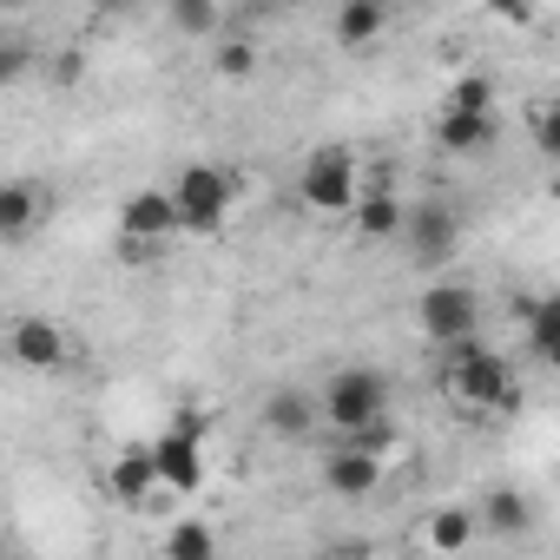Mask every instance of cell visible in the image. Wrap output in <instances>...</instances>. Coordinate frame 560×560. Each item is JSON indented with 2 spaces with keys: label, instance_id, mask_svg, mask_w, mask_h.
Returning a JSON list of instances; mask_svg holds the SVG:
<instances>
[{
  "label": "cell",
  "instance_id": "obj_1",
  "mask_svg": "<svg viewBox=\"0 0 560 560\" xmlns=\"http://www.w3.org/2000/svg\"><path fill=\"white\" fill-rule=\"evenodd\" d=\"M324 429L350 448H389L396 442V422H389V376L370 370V363H350L324 383Z\"/></svg>",
  "mask_w": 560,
  "mask_h": 560
},
{
  "label": "cell",
  "instance_id": "obj_2",
  "mask_svg": "<svg viewBox=\"0 0 560 560\" xmlns=\"http://www.w3.org/2000/svg\"><path fill=\"white\" fill-rule=\"evenodd\" d=\"M442 396L462 416H501V409H514V363L501 350H488L481 337L462 350H442Z\"/></svg>",
  "mask_w": 560,
  "mask_h": 560
},
{
  "label": "cell",
  "instance_id": "obj_3",
  "mask_svg": "<svg viewBox=\"0 0 560 560\" xmlns=\"http://www.w3.org/2000/svg\"><path fill=\"white\" fill-rule=\"evenodd\" d=\"M152 462H159V488L165 494H198L205 475H211V422L198 409H178L159 442H152Z\"/></svg>",
  "mask_w": 560,
  "mask_h": 560
},
{
  "label": "cell",
  "instance_id": "obj_4",
  "mask_svg": "<svg viewBox=\"0 0 560 560\" xmlns=\"http://www.w3.org/2000/svg\"><path fill=\"white\" fill-rule=\"evenodd\" d=\"M298 191L317 218H357L363 205V178H357V152L350 145H317L298 172Z\"/></svg>",
  "mask_w": 560,
  "mask_h": 560
},
{
  "label": "cell",
  "instance_id": "obj_5",
  "mask_svg": "<svg viewBox=\"0 0 560 560\" xmlns=\"http://www.w3.org/2000/svg\"><path fill=\"white\" fill-rule=\"evenodd\" d=\"M231 198H237V185H231V172H224V165H211V159H191V165L172 178L178 224H185V231H198V237H211V231L231 218Z\"/></svg>",
  "mask_w": 560,
  "mask_h": 560
},
{
  "label": "cell",
  "instance_id": "obj_6",
  "mask_svg": "<svg viewBox=\"0 0 560 560\" xmlns=\"http://www.w3.org/2000/svg\"><path fill=\"white\" fill-rule=\"evenodd\" d=\"M475 324H481V298H475L468 284H429V291L416 298V330H422L429 343H442V350L475 343Z\"/></svg>",
  "mask_w": 560,
  "mask_h": 560
},
{
  "label": "cell",
  "instance_id": "obj_7",
  "mask_svg": "<svg viewBox=\"0 0 560 560\" xmlns=\"http://www.w3.org/2000/svg\"><path fill=\"white\" fill-rule=\"evenodd\" d=\"M8 357H14L21 370H34V376H60V370L73 363V337H67L54 317H14Z\"/></svg>",
  "mask_w": 560,
  "mask_h": 560
},
{
  "label": "cell",
  "instance_id": "obj_8",
  "mask_svg": "<svg viewBox=\"0 0 560 560\" xmlns=\"http://www.w3.org/2000/svg\"><path fill=\"white\" fill-rule=\"evenodd\" d=\"M402 237H409V250H416L422 270H442V264L455 257V244H462V218H455L442 198H422V205H409Z\"/></svg>",
  "mask_w": 560,
  "mask_h": 560
},
{
  "label": "cell",
  "instance_id": "obj_9",
  "mask_svg": "<svg viewBox=\"0 0 560 560\" xmlns=\"http://www.w3.org/2000/svg\"><path fill=\"white\" fill-rule=\"evenodd\" d=\"M257 422H264V435H277V442H311V435L324 429V396L284 383V389H270V396H264Z\"/></svg>",
  "mask_w": 560,
  "mask_h": 560
},
{
  "label": "cell",
  "instance_id": "obj_10",
  "mask_svg": "<svg viewBox=\"0 0 560 560\" xmlns=\"http://www.w3.org/2000/svg\"><path fill=\"white\" fill-rule=\"evenodd\" d=\"M119 231H126L132 244H159V237L185 231V224H178V205H172V185H165V191H159V185L132 191V198L119 205Z\"/></svg>",
  "mask_w": 560,
  "mask_h": 560
},
{
  "label": "cell",
  "instance_id": "obj_11",
  "mask_svg": "<svg viewBox=\"0 0 560 560\" xmlns=\"http://www.w3.org/2000/svg\"><path fill=\"white\" fill-rule=\"evenodd\" d=\"M376 481H383V455H376V448H350V442H337V448L324 455V488H330V494H343V501H370Z\"/></svg>",
  "mask_w": 560,
  "mask_h": 560
},
{
  "label": "cell",
  "instance_id": "obj_12",
  "mask_svg": "<svg viewBox=\"0 0 560 560\" xmlns=\"http://www.w3.org/2000/svg\"><path fill=\"white\" fill-rule=\"evenodd\" d=\"M106 494L126 501V508H152L159 501V462H152V442L145 448H126L106 462Z\"/></svg>",
  "mask_w": 560,
  "mask_h": 560
},
{
  "label": "cell",
  "instance_id": "obj_13",
  "mask_svg": "<svg viewBox=\"0 0 560 560\" xmlns=\"http://www.w3.org/2000/svg\"><path fill=\"white\" fill-rule=\"evenodd\" d=\"M521 330H527V357L540 370H560V291L521 298Z\"/></svg>",
  "mask_w": 560,
  "mask_h": 560
},
{
  "label": "cell",
  "instance_id": "obj_14",
  "mask_svg": "<svg viewBox=\"0 0 560 560\" xmlns=\"http://www.w3.org/2000/svg\"><path fill=\"white\" fill-rule=\"evenodd\" d=\"M422 540H429V553L455 560V553H468V547L481 540V514L462 508V501H448V508H435V514L422 521Z\"/></svg>",
  "mask_w": 560,
  "mask_h": 560
},
{
  "label": "cell",
  "instance_id": "obj_15",
  "mask_svg": "<svg viewBox=\"0 0 560 560\" xmlns=\"http://www.w3.org/2000/svg\"><path fill=\"white\" fill-rule=\"evenodd\" d=\"M435 145L448 152V159H475V152H488L494 145V113H435Z\"/></svg>",
  "mask_w": 560,
  "mask_h": 560
},
{
  "label": "cell",
  "instance_id": "obj_16",
  "mask_svg": "<svg viewBox=\"0 0 560 560\" xmlns=\"http://www.w3.org/2000/svg\"><path fill=\"white\" fill-rule=\"evenodd\" d=\"M475 514H481V534H488V540H521V534L534 527V501H527L521 488H488Z\"/></svg>",
  "mask_w": 560,
  "mask_h": 560
},
{
  "label": "cell",
  "instance_id": "obj_17",
  "mask_svg": "<svg viewBox=\"0 0 560 560\" xmlns=\"http://www.w3.org/2000/svg\"><path fill=\"white\" fill-rule=\"evenodd\" d=\"M383 27H389V8H383V0H337V8H330L337 47H370V40H383Z\"/></svg>",
  "mask_w": 560,
  "mask_h": 560
},
{
  "label": "cell",
  "instance_id": "obj_18",
  "mask_svg": "<svg viewBox=\"0 0 560 560\" xmlns=\"http://www.w3.org/2000/svg\"><path fill=\"white\" fill-rule=\"evenodd\" d=\"M350 224H357V237H363V244H376V237H402V224H409V205H402L389 185H370Z\"/></svg>",
  "mask_w": 560,
  "mask_h": 560
},
{
  "label": "cell",
  "instance_id": "obj_19",
  "mask_svg": "<svg viewBox=\"0 0 560 560\" xmlns=\"http://www.w3.org/2000/svg\"><path fill=\"white\" fill-rule=\"evenodd\" d=\"M47 218V191L34 178H8L0 185V237H27Z\"/></svg>",
  "mask_w": 560,
  "mask_h": 560
},
{
  "label": "cell",
  "instance_id": "obj_20",
  "mask_svg": "<svg viewBox=\"0 0 560 560\" xmlns=\"http://www.w3.org/2000/svg\"><path fill=\"white\" fill-rule=\"evenodd\" d=\"M165 560H218V534H211V521H172V534H165Z\"/></svg>",
  "mask_w": 560,
  "mask_h": 560
},
{
  "label": "cell",
  "instance_id": "obj_21",
  "mask_svg": "<svg viewBox=\"0 0 560 560\" xmlns=\"http://www.w3.org/2000/svg\"><path fill=\"white\" fill-rule=\"evenodd\" d=\"M165 21H172L178 34H191V40H218V27H224V8H211V0H172V8H165Z\"/></svg>",
  "mask_w": 560,
  "mask_h": 560
},
{
  "label": "cell",
  "instance_id": "obj_22",
  "mask_svg": "<svg viewBox=\"0 0 560 560\" xmlns=\"http://www.w3.org/2000/svg\"><path fill=\"white\" fill-rule=\"evenodd\" d=\"M442 106H448V113H494V80H488V73H462Z\"/></svg>",
  "mask_w": 560,
  "mask_h": 560
},
{
  "label": "cell",
  "instance_id": "obj_23",
  "mask_svg": "<svg viewBox=\"0 0 560 560\" xmlns=\"http://www.w3.org/2000/svg\"><path fill=\"white\" fill-rule=\"evenodd\" d=\"M211 67H218L224 80H250V73H257V47H250V40H224V47L211 54Z\"/></svg>",
  "mask_w": 560,
  "mask_h": 560
},
{
  "label": "cell",
  "instance_id": "obj_24",
  "mask_svg": "<svg viewBox=\"0 0 560 560\" xmlns=\"http://www.w3.org/2000/svg\"><path fill=\"white\" fill-rule=\"evenodd\" d=\"M534 145H540V159L560 165V100H540L534 106Z\"/></svg>",
  "mask_w": 560,
  "mask_h": 560
}]
</instances>
